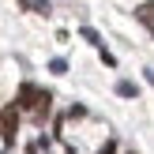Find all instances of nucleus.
<instances>
[{"label": "nucleus", "instance_id": "obj_1", "mask_svg": "<svg viewBox=\"0 0 154 154\" xmlns=\"http://www.w3.org/2000/svg\"><path fill=\"white\" fill-rule=\"evenodd\" d=\"M15 124H19V113H15V109H4V117H0V135H4V143L15 139Z\"/></svg>", "mask_w": 154, "mask_h": 154}, {"label": "nucleus", "instance_id": "obj_2", "mask_svg": "<svg viewBox=\"0 0 154 154\" xmlns=\"http://www.w3.org/2000/svg\"><path fill=\"white\" fill-rule=\"evenodd\" d=\"M19 4H23V8H30V11H38V15H49V11H53L49 0H19Z\"/></svg>", "mask_w": 154, "mask_h": 154}, {"label": "nucleus", "instance_id": "obj_3", "mask_svg": "<svg viewBox=\"0 0 154 154\" xmlns=\"http://www.w3.org/2000/svg\"><path fill=\"white\" fill-rule=\"evenodd\" d=\"M135 15H139V23L150 30V23H154V4H139V8H135Z\"/></svg>", "mask_w": 154, "mask_h": 154}, {"label": "nucleus", "instance_id": "obj_4", "mask_svg": "<svg viewBox=\"0 0 154 154\" xmlns=\"http://www.w3.org/2000/svg\"><path fill=\"white\" fill-rule=\"evenodd\" d=\"M79 34H83V38H87V42H90V45H98V49H102V34H98V30H94V26H83V30H79Z\"/></svg>", "mask_w": 154, "mask_h": 154}, {"label": "nucleus", "instance_id": "obj_5", "mask_svg": "<svg viewBox=\"0 0 154 154\" xmlns=\"http://www.w3.org/2000/svg\"><path fill=\"white\" fill-rule=\"evenodd\" d=\"M117 94H120V98H135V83L120 79V83H117Z\"/></svg>", "mask_w": 154, "mask_h": 154}, {"label": "nucleus", "instance_id": "obj_6", "mask_svg": "<svg viewBox=\"0 0 154 154\" xmlns=\"http://www.w3.org/2000/svg\"><path fill=\"white\" fill-rule=\"evenodd\" d=\"M19 98H23V105H30V102H34V98H38V90L30 87V83H23V90H19Z\"/></svg>", "mask_w": 154, "mask_h": 154}, {"label": "nucleus", "instance_id": "obj_7", "mask_svg": "<svg viewBox=\"0 0 154 154\" xmlns=\"http://www.w3.org/2000/svg\"><path fill=\"white\" fill-rule=\"evenodd\" d=\"M49 72H57V75H64V72H68V60H60V57H57V60H49Z\"/></svg>", "mask_w": 154, "mask_h": 154}, {"label": "nucleus", "instance_id": "obj_8", "mask_svg": "<svg viewBox=\"0 0 154 154\" xmlns=\"http://www.w3.org/2000/svg\"><path fill=\"white\" fill-rule=\"evenodd\" d=\"M98 154H113V143H105V147H102V150H98Z\"/></svg>", "mask_w": 154, "mask_h": 154}]
</instances>
